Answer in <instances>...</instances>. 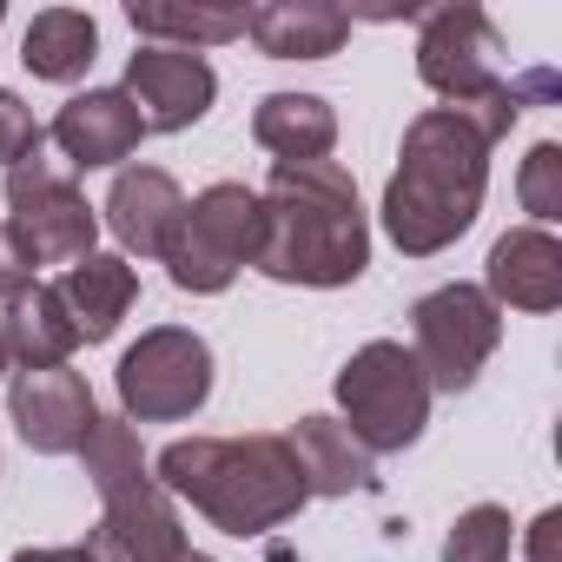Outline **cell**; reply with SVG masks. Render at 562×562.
Returning a JSON list of instances; mask_svg holds the SVG:
<instances>
[{
  "instance_id": "f546056e",
  "label": "cell",
  "mask_w": 562,
  "mask_h": 562,
  "mask_svg": "<svg viewBox=\"0 0 562 562\" xmlns=\"http://www.w3.org/2000/svg\"><path fill=\"white\" fill-rule=\"evenodd\" d=\"M172 562H212V555H199V549H179V555H172Z\"/></svg>"
},
{
  "instance_id": "5b68a950",
  "label": "cell",
  "mask_w": 562,
  "mask_h": 562,
  "mask_svg": "<svg viewBox=\"0 0 562 562\" xmlns=\"http://www.w3.org/2000/svg\"><path fill=\"white\" fill-rule=\"evenodd\" d=\"M338 404H345V430L364 450H404L430 424V378L397 338H378L351 351V364L338 371Z\"/></svg>"
},
{
  "instance_id": "ba28073f",
  "label": "cell",
  "mask_w": 562,
  "mask_h": 562,
  "mask_svg": "<svg viewBox=\"0 0 562 562\" xmlns=\"http://www.w3.org/2000/svg\"><path fill=\"white\" fill-rule=\"evenodd\" d=\"M411 331H417L411 358L424 364L430 391H470L476 371L490 364V351L503 345V312L476 285H443V292L417 299Z\"/></svg>"
},
{
  "instance_id": "7c38bea8",
  "label": "cell",
  "mask_w": 562,
  "mask_h": 562,
  "mask_svg": "<svg viewBox=\"0 0 562 562\" xmlns=\"http://www.w3.org/2000/svg\"><path fill=\"white\" fill-rule=\"evenodd\" d=\"M100 503L106 509H100L93 542H87L100 562H172L186 549L179 516H172V496L153 476H139V483H126V490H113Z\"/></svg>"
},
{
  "instance_id": "4dcf8cb0",
  "label": "cell",
  "mask_w": 562,
  "mask_h": 562,
  "mask_svg": "<svg viewBox=\"0 0 562 562\" xmlns=\"http://www.w3.org/2000/svg\"><path fill=\"white\" fill-rule=\"evenodd\" d=\"M0 371H8V338H0Z\"/></svg>"
},
{
  "instance_id": "8992f818",
  "label": "cell",
  "mask_w": 562,
  "mask_h": 562,
  "mask_svg": "<svg viewBox=\"0 0 562 562\" xmlns=\"http://www.w3.org/2000/svg\"><path fill=\"white\" fill-rule=\"evenodd\" d=\"M258 245H265L258 192L251 186H205L179 218L166 271L179 292H225L238 278V265H258Z\"/></svg>"
},
{
  "instance_id": "30bf717a",
  "label": "cell",
  "mask_w": 562,
  "mask_h": 562,
  "mask_svg": "<svg viewBox=\"0 0 562 562\" xmlns=\"http://www.w3.org/2000/svg\"><path fill=\"white\" fill-rule=\"evenodd\" d=\"M139 113L146 133H186L192 120H205L212 93H218V74L199 60V54H179V47H139L126 60V87H120Z\"/></svg>"
},
{
  "instance_id": "d6986e66",
  "label": "cell",
  "mask_w": 562,
  "mask_h": 562,
  "mask_svg": "<svg viewBox=\"0 0 562 562\" xmlns=\"http://www.w3.org/2000/svg\"><path fill=\"white\" fill-rule=\"evenodd\" d=\"M0 338H8V358H21V371L67 364V358H74V345H80V331H74V318H67L60 292H54V285H41V278L8 299V312H0Z\"/></svg>"
},
{
  "instance_id": "9a60e30c",
  "label": "cell",
  "mask_w": 562,
  "mask_h": 562,
  "mask_svg": "<svg viewBox=\"0 0 562 562\" xmlns=\"http://www.w3.org/2000/svg\"><path fill=\"white\" fill-rule=\"evenodd\" d=\"M490 305H516V312H555L562 305V245L542 225H522L509 238H496L490 251Z\"/></svg>"
},
{
  "instance_id": "3957f363",
  "label": "cell",
  "mask_w": 562,
  "mask_h": 562,
  "mask_svg": "<svg viewBox=\"0 0 562 562\" xmlns=\"http://www.w3.org/2000/svg\"><path fill=\"white\" fill-rule=\"evenodd\" d=\"M153 483L186 496L225 536H265L305 509V476L285 437H179L159 450Z\"/></svg>"
},
{
  "instance_id": "ac0fdd59",
  "label": "cell",
  "mask_w": 562,
  "mask_h": 562,
  "mask_svg": "<svg viewBox=\"0 0 562 562\" xmlns=\"http://www.w3.org/2000/svg\"><path fill=\"white\" fill-rule=\"evenodd\" d=\"M292 457H299V476H305V496H351V490H371V450L338 424V417H299V430L285 437Z\"/></svg>"
},
{
  "instance_id": "4316f807",
  "label": "cell",
  "mask_w": 562,
  "mask_h": 562,
  "mask_svg": "<svg viewBox=\"0 0 562 562\" xmlns=\"http://www.w3.org/2000/svg\"><path fill=\"white\" fill-rule=\"evenodd\" d=\"M529 562H562V509H542L529 522Z\"/></svg>"
},
{
  "instance_id": "7402d4cb",
  "label": "cell",
  "mask_w": 562,
  "mask_h": 562,
  "mask_svg": "<svg viewBox=\"0 0 562 562\" xmlns=\"http://www.w3.org/2000/svg\"><path fill=\"white\" fill-rule=\"evenodd\" d=\"M126 21H133V34H146L159 47H179V54L225 47V41L245 34V14L238 8H186V0H133Z\"/></svg>"
},
{
  "instance_id": "44dd1931",
  "label": "cell",
  "mask_w": 562,
  "mask_h": 562,
  "mask_svg": "<svg viewBox=\"0 0 562 562\" xmlns=\"http://www.w3.org/2000/svg\"><path fill=\"white\" fill-rule=\"evenodd\" d=\"M93 54H100V27H93V14H80V8H47V14H34V27H27V41H21V60H27L34 80H80V74L93 67Z\"/></svg>"
},
{
  "instance_id": "1f68e13d",
  "label": "cell",
  "mask_w": 562,
  "mask_h": 562,
  "mask_svg": "<svg viewBox=\"0 0 562 562\" xmlns=\"http://www.w3.org/2000/svg\"><path fill=\"white\" fill-rule=\"evenodd\" d=\"M0 21H8V8H0Z\"/></svg>"
},
{
  "instance_id": "9c48e42d",
  "label": "cell",
  "mask_w": 562,
  "mask_h": 562,
  "mask_svg": "<svg viewBox=\"0 0 562 562\" xmlns=\"http://www.w3.org/2000/svg\"><path fill=\"white\" fill-rule=\"evenodd\" d=\"M205 397H212V351H205L199 331L159 325V331H146V338L120 358V404H126V417H139V424L192 417Z\"/></svg>"
},
{
  "instance_id": "5bb4252c",
  "label": "cell",
  "mask_w": 562,
  "mask_h": 562,
  "mask_svg": "<svg viewBox=\"0 0 562 562\" xmlns=\"http://www.w3.org/2000/svg\"><path fill=\"white\" fill-rule=\"evenodd\" d=\"M139 139H146V126H139V113H133V100H126L120 87H106V93H74V100L60 106V120H54V146H60L80 172L133 159Z\"/></svg>"
},
{
  "instance_id": "e0dca14e",
  "label": "cell",
  "mask_w": 562,
  "mask_h": 562,
  "mask_svg": "<svg viewBox=\"0 0 562 562\" xmlns=\"http://www.w3.org/2000/svg\"><path fill=\"white\" fill-rule=\"evenodd\" d=\"M54 292H60V305H67L74 331H80L87 345H100V338H113V331H120V318L133 312V299H139V278H133V265H126V258H106V251H93V258L67 265V278H60Z\"/></svg>"
},
{
  "instance_id": "4fadbf2b",
  "label": "cell",
  "mask_w": 562,
  "mask_h": 562,
  "mask_svg": "<svg viewBox=\"0 0 562 562\" xmlns=\"http://www.w3.org/2000/svg\"><path fill=\"white\" fill-rule=\"evenodd\" d=\"M179 218H186V192L159 166H126L106 192V225L139 258H166L172 238H179Z\"/></svg>"
},
{
  "instance_id": "603a6c76",
  "label": "cell",
  "mask_w": 562,
  "mask_h": 562,
  "mask_svg": "<svg viewBox=\"0 0 562 562\" xmlns=\"http://www.w3.org/2000/svg\"><path fill=\"white\" fill-rule=\"evenodd\" d=\"M80 457H87V476H93L100 496H113V490H126V483H139V476H153L146 457H139V430H133V417H93Z\"/></svg>"
},
{
  "instance_id": "52a82bcc",
  "label": "cell",
  "mask_w": 562,
  "mask_h": 562,
  "mask_svg": "<svg viewBox=\"0 0 562 562\" xmlns=\"http://www.w3.org/2000/svg\"><path fill=\"white\" fill-rule=\"evenodd\" d=\"M8 238L14 251L34 265H80L93 258V238H100V212L87 205V192L54 172L47 159H27L8 172Z\"/></svg>"
},
{
  "instance_id": "2e32d148",
  "label": "cell",
  "mask_w": 562,
  "mask_h": 562,
  "mask_svg": "<svg viewBox=\"0 0 562 562\" xmlns=\"http://www.w3.org/2000/svg\"><path fill=\"white\" fill-rule=\"evenodd\" d=\"M245 34L271 60H325L351 41V14L331 0H265L245 14Z\"/></svg>"
},
{
  "instance_id": "484cf974",
  "label": "cell",
  "mask_w": 562,
  "mask_h": 562,
  "mask_svg": "<svg viewBox=\"0 0 562 562\" xmlns=\"http://www.w3.org/2000/svg\"><path fill=\"white\" fill-rule=\"evenodd\" d=\"M41 120L21 106V93H8V87H0V166H27V159H41Z\"/></svg>"
},
{
  "instance_id": "83f0119b",
  "label": "cell",
  "mask_w": 562,
  "mask_h": 562,
  "mask_svg": "<svg viewBox=\"0 0 562 562\" xmlns=\"http://www.w3.org/2000/svg\"><path fill=\"white\" fill-rule=\"evenodd\" d=\"M21 285H34V271H27V258L14 251V238H8V225H0V299H14Z\"/></svg>"
},
{
  "instance_id": "d4e9b609",
  "label": "cell",
  "mask_w": 562,
  "mask_h": 562,
  "mask_svg": "<svg viewBox=\"0 0 562 562\" xmlns=\"http://www.w3.org/2000/svg\"><path fill=\"white\" fill-rule=\"evenodd\" d=\"M522 212H536V225L549 232V218H562V146L542 139L529 159H522Z\"/></svg>"
},
{
  "instance_id": "8fae6325",
  "label": "cell",
  "mask_w": 562,
  "mask_h": 562,
  "mask_svg": "<svg viewBox=\"0 0 562 562\" xmlns=\"http://www.w3.org/2000/svg\"><path fill=\"white\" fill-rule=\"evenodd\" d=\"M8 411H14V424H21L27 450H41V457H74V450L87 443L93 417H100V411H93L87 378H80V371H67V364L21 371V378H14V391H8Z\"/></svg>"
},
{
  "instance_id": "7a4b0ae2",
  "label": "cell",
  "mask_w": 562,
  "mask_h": 562,
  "mask_svg": "<svg viewBox=\"0 0 562 562\" xmlns=\"http://www.w3.org/2000/svg\"><path fill=\"white\" fill-rule=\"evenodd\" d=\"M483 186H490V139L463 113L430 106L411 120L397 172L384 186V232L397 238V251L430 258L476 225Z\"/></svg>"
},
{
  "instance_id": "277c9868",
  "label": "cell",
  "mask_w": 562,
  "mask_h": 562,
  "mask_svg": "<svg viewBox=\"0 0 562 562\" xmlns=\"http://www.w3.org/2000/svg\"><path fill=\"white\" fill-rule=\"evenodd\" d=\"M417 21H424V34H417L424 87L443 93L450 113H463L490 146L522 120V106L562 93L555 74H522V80L503 74V34L490 27L483 8H470V0H457V8H424Z\"/></svg>"
},
{
  "instance_id": "ffe728a7",
  "label": "cell",
  "mask_w": 562,
  "mask_h": 562,
  "mask_svg": "<svg viewBox=\"0 0 562 562\" xmlns=\"http://www.w3.org/2000/svg\"><path fill=\"white\" fill-rule=\"evenodd\" d=\"M251 133L278 159H331L338 146V113L318 93H265L251 113Z\"/></svg>"
},
{
  "instance_id": "6da1fadb",
  "label": "cell",
  "mask_w": 562,
  "mask_h": 562,
  "mask_svg": "<svg viewBox=\"0 0 562 562\" xmlns=\"http://www.w3.org/2000/svg\"><path fill=\"white\" fill-rule=\"evenodd\" d=\"M258 271L278 285H351L371 265V225L338 159H278L258 192Z\"/></svg>"
},
{
  "instance_id": "f1b7e54d",
  "label": "cell",
  "mask_w": 562,
  "mask_h": 562,
  "mask_svg": "<svg viewBox=\"0 0 562 562\" xmlns=\"http://www.w3.org/2000/svg\"><path fill=\"white\" fill-rule=\"evenodd\" d=\"M14 562H100L93 549H21Z\"/></svg>"
},
{
  "instance_id": "cb8c5ba5",
  "label": "cell",
  "mask_w": 562,
  "mask_h": 562,
  "mask_svg": "<svg viewBox=\"0 0 562 562\" xmlns=\"http://www.w3.org/2000/svg\"><path fill=\"white\" fill-rule=\"evenodd\" d=\"M443 562H509V509H496V503L463 509L443 542Z\"/></svg>"
}]
</instances>
